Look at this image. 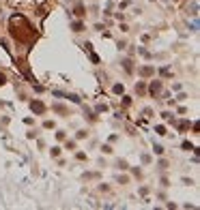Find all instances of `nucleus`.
<instances>
[{
    "mask_svg": "<svg viewBox=\"0 0 200 210\" xmlns=\"http://www.w3.org/2000/svg\"><path fill=\"white\" fill-rule=\"evenodd\" d=\"M148 92H151L153 97H155V95H159V92H162V82H159V79L151 82V86H148Z\"/></svg>",
    "mask_w": 200,
    "mask_h": 210,
    "instance_id": "nucleus-2",
    "label": "nucleus"
},
{
    "mask_svg": "<svg viewBox=\"0 0 200 210\" xmlns=\"http://www.w3.org/2000/svg\"><path fill=\"white\" fill-rule=\"evenodd\" d=\"M67 148H69V150H75V142H67Z\"/></svg>",
    "mask_w": 200,
    "mask_h": 210,
    "instance_id": "nucleus-18",
    "label": "nucleus"
},
{
    "mask_svg": "<svg viewBox=\"0 0 200 210\" xmlns=\"http://www.w3.org/2000/svg\"><path fill=\"white\" fill-rule=\"evenodd\" d=\"M54 109H56V112H58V114H67V109L63 107V105H54Z\"/></svg>",
    "mask_w": 200,
    "mask_h": 210,
    "instance_id": "nucleus-11",
    "label": "nucleus"
},
{
    "mask_svg": "<svg viewBox=\"0 0 200 210\" xmlns=\"http://www.w3.org/2000/svg\"><path fill=\"white\" fill-rule=\"evenodd\" d=\"M187 126H190V122H187V120H183V122H179V131H185Z\"/></svg>",
    "mask_w": 200,
    "mask_h": 210,
    "instance_id": "nucleus-10",
    "label": "nucleus"
},
{
    "mask_svg": "<svg viewBox=\"0 0 200 210\" xmlns=\"http://www.w3.org/2000/svg\"><path fill=\"white\" fill-rule=\"evenodd\" d=\"M86 137V131H77V140H84Z\"/></svg>",
    "mask_w": 200,
    "mask_h": 210,
    "instance_id": "nucleus-16",
    "label": "nucleus"
},
{
    "mask_svg": "<svg viewBox=\"0 0 200 210\" xmlns=\"http://www.w3.org/2000/svg\"><path fill=\"white\" fill-rule=\"evenodd\" d=\"M153 73H155V69H153V67H142V69H140V75H144V77L153 75Z\"/></svg>",
    "mask_w": 200,
    "mask_h": 210,
    "instance_id": "nucleus-6",
    "label": "nucleus"
},
{
    "mask_svg": "<svg viewBox=\"0 0 200 210\" xmlns=\"http://www.w3.org/2000/svg\"><path fill=\"white\" fill-rule=\"evenodd\" d=\"M73 15H77V17H84V15H86V7H84L82 2H77L75 7H73Z\"/></svg>",
    "mask_w": 200,
    "mask_h": 210,
    "instance_id": "nucleus-3",
    "label": "nucleus"
},
{
    "mask_svg": "<svg viewBox=\"0 0 200 210\" xmlns=\"http://www.w3.org/2000/svg\"><path fill=\"white\" fill-rule=\"evenodd\" d=\"M71 28H73V32H82V30H86V26L82 24V21H73V24H71Z\"/></svg>",
    "mask_w": 200,
    "mask_h": 210,
    "instance_id": "nucleus-5",
    "label": "nucleus"
},
{
    "mask_svg": "<svg viewBox=\"0 0 200 210\" xmlns=\"http://www.w3.org/2000/svg\"><path fill=\"white\" fill-rule=\"evenodd\" d=\"M123 105H131V97H123Z\"/></svg>",
    "mask_w": 200,
    "mask_h": 210,
    "instance_id": "nucleus-17",
    "label": "nucleus"
},
{
    "mask_svg": "<svg viewBox=\"0 0 200 210\" xmlns=\"http://www.w3.org/2000/svg\"><path fill=\"white\" fill-rule=\"evenodd\" d=\"M155 133H157V135H166V126L164 124H157V126H155Z\"/></svg>",
    "mask_w": 200,
    "mask_h": 210,
    "instance_id": "nucleus-8",
    "label": "nucleus"
},
{
    "mask_svg": "<svg viewBox=\"0 0 200 210\" xmlns=\"http://www.w3.org/2000/svg\"><path fill=\"white\" fill-rule=\"evenodd\" d=\"M4 84H7V75L0 73V86H4Z\"/></svg>",
    "mask_w": 200,
    "mask_h": 210,
    "instance_id": "nucleus-14",
    "label": "nucleus"
},
{
    "mask_svg": "<svg viewBox=\"0 0 200 210\" xmlns=\"http://www.w3.org/2000/svg\"><path fill=\"white\" fill-rule=\"evenodd\" d=\"M30 109L32 112H35L37 116H41V114H45V105H43L41 101H39V99H35V101L30 103Z\"/></svg>",
    "mask_w": 200,
    "mask_h": 210,
    "instance_id": "nucleus-1",
    "label": "nucleus"
},
{
    "mask_svg": "<svg viewBox=\"0 0 200 210\" xmlns=\"http://www.w3.org/2000/svg\"><path fill=\"white\" fill-rule=\"evenodd\" d=\"M153 150H155V154H164V148H162V146H155Z\"/></svg>",
    "mask_w": 200,
    "mask_h": 210,
    "instance_id": "nucleus-15",
    "label": "nucleus"
},
{
    "mask_svg": "<svg viewBox=\"0 0 200 210\" xmlns=\"http://www.w3.org/2000/svg\"><path fill=\"white\" fill-rule=\"evenodd\" d=\"M43 126H45V129H52L54 122H52V120H45V124H43Z\"/></svg>",
    "mask_w": 200,
    "mask_h": 210,
    "instance_id": "nucleus-19",
    "label": "nucleus"
},
{
    "mask_svg": "<svg viewBox=\"0 0 200 210\" xmlns=\"http://www.w3.org/2000/svg\"><path fill=\"white\" fill-rule=\"evenodd\" d=\"M123 69L127 71V73H133V62H131L129 58H125V60H123Z\"/></svg>",
    "mask_w": 200,
    "mask_h": 210,
    "instance_id": "nucleus-4",
    "label": "nucleus"
},
{
    "mask_svg": "<svg viewBox=\"0 0 200 210\" xmlns=\"http://www.w3.org/2000/svg\"><path fill=\"white\" fill-rule=\"evenodd\" d=\"M58 154H60V148L54 146V148H52V157H58Z\"/></svg>",
    "mask_w": 200,
    "mask_h": 210,
    "instance_id": "nucleus-13",
    "label": "nucleus"
},
{
    "mask_svg": "<svg viewBox=\"0 0 200 210\" xmlns=\"http://www.w3.org/2000/svg\"><path fill=\"white\" fill-rule=\"evenodd\" d=\"M112 90H114V95H123V92H125V86H123V84H116Z\"/></svg>",
    "mask_w": 200,
    "mask_h": 210,
    "instance_id": "nucleus-7",
    "label": "nucleus"
},
{
    "mask_svg": "<svg viewBox=\"0 0 200 210\" xmlns=\"http://www.w3.org/2000/svg\"><path fill=\"white\" fill-rule=\"evenodd\" d=\"M183 150H194V146L190 142H183Z\"/></svg>",
    "mask_w": 200,
    "mask_h": 210,
    "instance_id": "nucleus-12",
    "label": "nucleus"
},
{
    "mask_svg": "<svg viewBox=\"0 0 200 210\" xmlns=\"http://www.w3.org/2000/svg\"><path fill=\"white\" fill-rule=\"evenodd\" d=\"M136 90H138V92H140V95H142V92H144V90H146V86H144V82H140V84H138V86H136Z\"/></svg>",
    "mask_w": 200,
    "mask_h": 210,
    "instance_id": "nucleus-9",
    "label": "nucleus"
}]
</instances>
